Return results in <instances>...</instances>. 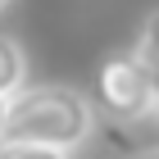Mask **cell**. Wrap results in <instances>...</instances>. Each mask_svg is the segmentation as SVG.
Masks as SVG:
<instances>
[{"instance_id":"obj_1","label":"cell","mask_w":159,"mask_h":159,"mask_svg":"<svg viewBox=\"0 0 159 159\" xmlns=\"http://www.w3.org/2000/svg\"><path fill=\"white\" fill-rule=\"evenodd\" d=\"M96 132V105L73 86H18L5 109V136L0 155L18 159H50L73 155L86 136Z\"/></svg>"},{"instance_id":"obj_2","label":"cell","mask_w":159,"mask_h":159,"mask_svg":"<svg viewBox=\"0 0 159 159\" xmlns=\"http://www.w3.org/2000/svg\"><path fill=\"white\" fill-rule=\"evenodd\" d=\"M96 109L109 118H146L155 114V91H150L146 68L136 55H109L96 73Z\"/></svg>"},{"instance_id":"obj_3","label":"cell","mask_w":159,"mask_h":159,"mask_svg":"<svg viewBox=\"0 0 159 159\" xmlns=\"http://www.w3.org/2000/svg\"><path fill=\"white\" fill-rule=\"evenodd\" d=\"M132 55H136V64L146 68L150 91H155V105H159V9L141 23V37H136V50H132Z\"/></svg>"},{"instance_id":"obj_4","label":"cell","mask_w":159,"mask_h":159,"mask_svg":"<svg viewBox=\"0 0 159 159\" xmlns=\"http://www.w3.org/2000/svg\"><path fill=\"white\" fill-rule=\"evenodd\" d=\"M27 82V55L14 37H0V96H14Z\"/></svg>"},{"instance_id":"obj_5","label":"cell","mask_w":159,"mask_h":159,"mask_svg":"<svg viewBox=\"0 0 159 159\" xmlns=\"http://www.w3.org/2000/svg\"><path fill=\"white\" fill-rule=\"evenodd\" d=\"M5 109H9V96H0V136H5Z\"/></svg>"},{"instance_id":"obj_6","label":"cell","mask_w":159,"mask_h":159,"mask_svg":"<svg viewBox=\"0 0 159 159\" xmlns=\"http://www.w3.org/2000/svg\"><path fill=\"white\" fill-rule=\"evenodd\" d=\"M5 5H9V0H0V9H5Z\"/></svg>"},{"instance_id":"obj_7","label":"cell","mask_w":159,"mask_h":159,"mask_svg":"<svg viewBox=\"0 0 159 159\" xmlns=\"http://www.w3.org/2000/svg\"><path fill=\"white\" fill-rule=\"evenodd\" d=\"M155 114H159V105H155Z\"/></svg>"}]
</instances>
